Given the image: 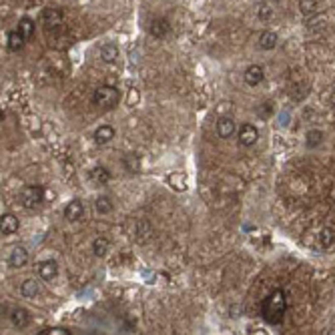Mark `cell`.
I'll list each match as a JSON object with an SVG mask.
<instances>
[{"label":"cell","instance_id":"obj_1","mask_svg":"<svg viewBox=\"0 0 335 335\" xmlns=\"http://www.w3.org/2000/svg\"><path fill=\"white\" fill-rule=\"evenodd\" d=\"M285 311H287V297L283 289L271 291L261 303V317L269 325H279L285 317Z\"/></svg>","mask_w":335,"mask_h":335},{"label":"cell","instance_id":"obj_2","mask_svg":"<svg viewBox=\"0 0 335 335\" xmlns=\"http://www.w3.org/2000/svg\"><path fill=\"white\" fill-rule=\"evenodd\" d=\"M119 99H121L119 89L117 87H110V85H102V87H99L95 91V95H93V102L97 106H101V108H113V106H117Z\"/></svg>","mask_w":335,"mask_h":335},{"label":"cell","instance_id":"obj_3","mask_svg":"<svg viewBox=\"0 0 335 335\" xmlns=\"http://www.w3.org/2000/svg\"><path fill=\"white\" fill-rule=\"evenodd\" d=\"M44 199V189L40 185H29L20 191V203L26 209H36Z\"/></svg>","mask_w":335,"mask_h":335},{"label":"cell","instance_id":"obj_4","mask_svg":"<svg viewBox=\"0 0 335 335\" xmlns=\"http://www.w3.org/2000/svg\"><path fill=\"white\" fill-rule=\"evenodd\" d=\"M237 138H239V145H241V147H253V145L257 143V138H259V131H257L255 125L245 123V125L237 131Z\"/></svg>","mask_w":335,"mask_h":335},{"label":"cell","instance_id":"obj_5","mask_svg":"<svg viewBox=\"0 0 335 335\" xmlns=\"http://www.w3.org/2000/svg\"><path fill=\"white\" fill-rule=\"evenodd\" d=\"M82 217H85V205L78 199L70 201L65 207V219H68V221H80Z\"/></svg>","mask_w":335,"mask_h":335},{"label":"cell","instance_id":"obj_6","mask_svg":"<svg viewBox=\"0 0 335 335\" xmlns=\"http://www.w3.org/2000/svg\"><path fill=\"white\" fill-rule=\"evenodd\" d=\"M8 263H10V267H24L29 263V251L24 247H14L10 251Z\"/></svg>","mask_w":335,"mask_h":335},{"label":"cell","instance_id":"obj_7","mask_svg":"<svg viewBox=\"0 0 335 335\" xmlns=\"http://www.w3.org/2000/svg\"><path fill=\"white\" fill-rule=\"evenodd\" d=\"M57 273H59L57 261L48 259V261H40V263H38V275H40L44 281H52V279L57 277Z\"/></svg>","mask_w":335,"mask_h":335},{"label":"cell","instance_id":"obj_8","mask_svg":"<svg viewBox=\"0 0 335 335\" xmlns=\"http://www.w3.org/2000/svg\"><path fill=\"white\" fill-rule=\"evenodd\" d=\"M237 131V127H235V121L231 117H223V119H219V123H217V133L221 138H231Z\"/></svg>","mask_w":335,"mask_h":335},{"label":"cell","instance_id":"obj_9","mask_svg":"<svg viewBox=\"0 0 335 335\" xmlns=\"http://www.w3.org/2000/svg\"><path fill=\"white\" fill-rule=\"evenodd\" d=\"M10 321H12V325H14V327L24 329V327L31 323V315H29V311H26V309L16 307V309H12V313H10Z\"/></svg>","mask_w":335,"mask_h":335},{"label":"cell","instance_id":"obj_10","mask_svg":"<svg viewBox=\"0 0 335 335\" xmlns=\"http://www.w3.org/2000/svg\"><path fill=\"white\" fill-rule=\"evenodd\" d=\"M263 68L259 67V65H251V67L245 70V82L249 85V87H257V85H261V80H263Z\"/></svg>","mask_w":335,"mask_h":335},{"label":"cell","instance_id":"obj_11","mask_svg":"<svg viewBox=\"0 0 335 335\" xmlns=\"http://www.w3.org/2000/svg\"><path fill=\"white\" fill-rule=\"evenodd\" d=\"M115 138V129L110 125H101L97 131H95V143L97 145H106Z\"/></svg>","mask_w":335,"mask_h":335},{"label":"cell","instance_id":"obj_12","mask_svg":"<svg viewBox=\"0 0 335 335\" xmlns=\"http://www.w3.org/2000/svg\"><path fill=\"white\" fill-rule=\"evenodd\" d=\"M149 31L153 36H157V38H165L171 31V26H169V22L165 18H155L153 22H151V26H149Z\"/></svg>","mask_w":335,"mask_h":335},{"label":"cell","instance_id":"obj_13","mask_svg":"<svg viewBox=\"0 0 335 335\" xmlns=\"http://www.w3.org/2000/svg\"><path fill=\"white\" fill-rule=\"evenodd\" d=\"M18 231V219L12 213L2 215V235H14Z\"/></svg>","mask_w":335,"mask_h":335},{"label":"cell","instance_id":"obj_14","mask_svg":"<svg viewBox=\"0 0 335 335\" xmlns=\"http://www.w3.org/2000/svg\"><path fill=\"white\" fill-rule=\"evenodd\" d=\"M8 48L12 50V52H16V50H20L22 46H24V42H26V38L22 36V33L16 29V31H12V33H8Z\"/></svg>","mask_w":335,"mask_h":335},{"label":"cell","instance_id":"obj_15","mask_svg":"<svg viewBox=\"0 0 335 335\" xmlns=\"http://www.w3.org/2000/svg\"><path fill=\"white\" fill-rule=\"evenodd\" d=\"M117 57H119V48H117V44L106 42V44L101 48V59L104 61V63H115Z\"/></svg>","mask_w":335,"mask_h":335},{"label":"cell","instance_id":"obj_16","mask_svg":"<svg viewBox=\"0 0 335 335\" xmlns=\"http://www.w3.org/2000/svg\"><path fill=\"white\" fill-rule=\"evenodd\" d=\"M259 46L263 50H273L277 46V34L271 33V31H265V33L259 36Z\"/></svg>","mask_w":335,"mask_h":335},{"label":"cell","instance_id":"obj_17","mask_svg":"<svg viewBox=\"0 0 335 335\" xmlns=\"http://www.w3.org/2000/svg\"><path fill=\"white\" fill-rule=\"evenodd\" d=\"M34 20L33 18H29V16H24V18H20V22H18V31L22 33V36L26 38V40H31L34 34Z\"/></svg>","mask_w":335,"mask_h":335},{"label":"cell","instance_id":"obj_18","mask_svg":"<svg viewBox=\"0 0 335 335\" xmlns=\"http://www.w3.org/2000/svg\"><path fill=\"white\" fill-rule=\"evenodd\" d=\"M20 293H22L24 297H36V295L40 293V285H38L34 279H26V281L22 283V287H20Z\"/></svg>","mask_w":335,"mask_h":335},{"label":"cell","instance_id":"obj_19","mask_svg":"<svg viewBox=\"0 0 335 335\" xmlns=\"http://www.w3.org/2000/svg\"><path fill=\"white\" fill-rule=\"evenodd\" d=\"M91 179H93L95 183H99V185H104V183L110 181V173L104 167H95L91 171Z\"/></svg>","mask_w":335,"mask_h":335},{"label":"cell","instance_id":"obj_20","mask_svg":"<svg viewBox=\"0 0 335 335\" xmlns=\"http://www.w3.org/2000/svg\"><path fill=\"white\" fill-rule=\"evenodd\" d=\"M108 247H110V241H108L106 237H97V239L93 241V251H95L97 257H102V255L108 251Z\"/></svg>","mask_w":335,"mask_h":335},{"label":"cell","instance_id":"obj_21","mask_svg":"<svg viewBox=\"0 0 335 335\" xmlns=\"http://www.w3.org/2000/svg\"><path fill=\"white\" fill-rule=\"evenodd\" d=\"M169 185L175 189V191H185L187 189V179L181 175V173H173L169 177Z\"/></svg>","mask_w":335,"mask_h":335},{"label":"cell","instance_id":"obj_22","mask_svg":"<svg viewBox=\"0 0 335 335\" xmlns=\"http://www.w3.org/2000/svg\"><path fill=\"white\" fill-rule=\"evenodd\" d=\"M305 138H307V147H309V149H315V147H319V145L323 143V133L317 131V129H311Z\"/></svg>","mask_w":335,"mask_h":335},{"label":"cell","instance_id":"obj_23","mask_svg":"<svg viewBox=\"0 0 335 335\" xmlns=\"http://www.w3.org/2000/svg\"><path fill=\"white\" fill-rule=\"evenodd\" d=\"M317 8H319L317 0H299V10L305 16H313L317 12Z\"/></svg>","mask_w":335,"mask_h":335},{"label":"cell","instance_id":"obj_24","mask_svg":"<svg viewBox=\"0 0 335 335\" xmlns=\"http://www.w3.org/2000/svg\"><path fill=\"white\" fill-rule=\"evenodd\" d=\"M95 209H97V213L106 215V213H110V211H113V203H110L108 197H99L97 203H95Z\"/></svg>","mask_w":335,"mask_h":335},{"label":"cell","instance_id":"obj_25","mask_svg":"<svg viewBox=\"0 0 335 335\" xmlns=\"http://www.w3.org/2000/svg\"><path fill=\"white\" fill-rule=\"evenodd\" d=\"M333 241H335V233L331 229H323L321 231V235H319V245L321 247H329Z\"/></svg>","mask_w":335,"mask_h":335},{"label":"cell","instance_id":"obj_26","mask_svg":"<svg viewBox=\"0 0 335 335\" xmlns=\"http://www.w3.org/2000/svg\"><path fill=\"white\" fill-rule=\"evenodd\" d=\"M65 333H70L65 327H46V329L40 331V335H65Z\"/></svg>","mask_w":335,"mask_h":335},{"label":"cell","instance_id":"obj_27","mask_svg":"<svg viewBox=\"0 0 335 335\" xmlns=\"http://www.w3.org/2000/svg\"><path fill=\"white\" fill-rule=\"evenodd\" d=\"M125 165H127V169H129L131 173H134V171L138 169V159H136L134 155H127V157H125Z\"/></svg>","mask_w":335,"mask_h":335},{"label":"cell","instance_id":"obj_28","mask_svg":"<svg viewBox=\"0 0 335 335\" xmlns=\"http://www.w3.org/2000/svg\"><path fill=\"white\" fill-rule=\"evenodd\" d=\"M257 113H259V115H261V117H269V115H271V113H273V106H271V102H265V104H263V110H261V108H259V110H257Z\"/></svg>","mask_w":335,"mask_h":335},{"label":"cell","instance_id":"obj_29","mask_svg":"<svg viewBox=\"0 0 335 335\" xmlns=\"http://www.w3.org/2000/svg\"><path fill=\"white\" fill-rule=\"evenodd\" d=\"M331 104H333V106H335V91H333V93H331Z\"/></svg>","mask_w":335,"mask_h":335},{"label":"cell","instance_id":"obj_30","mask_svg":"<svg viewBox=\"0 0 335 335\" xmlns=\"http://www.w3.org/2000/svg\"><path fill=\"white\" fill-rule=\"evenodd\" d=\"M273 2H277V0H273Z\"/></svg>","mask_w":335,"mask_h":335}]
</instances>
